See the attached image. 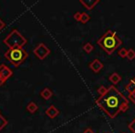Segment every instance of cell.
I'll use <instances>...</instances> for the list:
<instances>
[{"mask_svg": "<svg viewBox=\"0 0 135 133\" xmlns=\"http://www.w3.org/2000/svg\"><path fill=\"white\" fill-rule=\"evenodd\" d=\"M95 103L111 118L129 109V100L114 85L109 86L107 92L96 99Z\"/></svg>", "mask_w": 135, "mask_h": 133, "instance_id": "6da1fadb", "label": "cell"}, {"mask_svg": "<svg viewBox=\"0 0 135 133\" xmlns=\"http://www.w3.org/2000/svg\"><path fill=\"white\" fill-rule=\"evenodd\" d=\"M97 43L108 55H112L118 47L122 45V41L116 32L108 30L98 39Z\"/></svg>", "mask_w": 135, "mask_h": 133, "instance_id": "7a4b0ae2", "label": "cell"}, {"mask_svg": "<svg viewBox=\"0 0 135 133\" xmlns=\"http://www.w3.org/2000/svg\"><path fill=\"white\" fill-rule=\"evenodd\" d=\"M3 43L9 49L22 48L27 43V39L17 29H13L11 31V32L3 40Z\"/></svg>", "mask_w": 135, "mask_h": 133, "instance_id": "3957f363", "label": "cell"}, {"mask_svg": "<svg viewBox=\"0 0 135 133\" xmlns=\"http://www.w3.org/2000/svg\"><path fill=\"white\" fill-rule=\"evenodd\" d=\"M4 56L15 67H19L21 64H22L27 59L29 54L23 48H12L6 51Z\"/></svg>", "mask_w": 135, "mask_h": 133, "instance_id": "277c9868", "label": "cell"}, {"mask_svg": "<svg viewBox=\"0 0 135 133\" xmlns=\"http://www.w3.org/2000/svg\"><path fill=\"white\" fill-rule=\"evenodd\" d=\"M33 53L39 59L43 60L50 54V49H49L44 43H38L35 48L33 49Z\"/></svg>", "mask_w": 135, "mask_h": 133, "instance_id": "5b68a950", "label": "cell"}, {"mask_svg": "<svg viewBox=\"0 0 135 133\" xmlns=\"http://www.w3.org/2000/svg\"><path fill=\"white\" fill-rule=\"evenodd\" d=\"M13 72L6 64L0 65V86H2L8 79L12 76Z\"/></svg>", "mask_w": 135, "mask_h": 133, "instance_id": "8992f818", "label": "cell"}, {"mask_svg": "<svg viewBox=\"0 0 135 133\" xmlns=\"http://www.w3.org/2000/svg\"><path fill=\"white\" fill-rule=\"evenodd\" d=\"M89 67H90V68L93 70V71L96 72V73H97V72H99L100 70L103 68L104 65H103V63H102V62L100 61L99 59L95 58V59H94L90 64H89Z\"/></svg>", "mask_w": 135, "mask_h": 133, "instance_id": "52a82bcc", "label": "cell"}, {"mask_svg": "<svg viewBox=\"0 0 135 133\" xmlns=\"http://www.w3.org/2000/svg\"><path fill=\"white\" fill-rule=\"evenodd\" d=\"M80 3L86 9H93L99 3V0H80Z\"/></svg>", "mask_w": 135, "mask_h": 133, "instance_id": "ba28073f", "label": "cell"}, {"mask_svg": "<svg viewBox=\"0 0 135 133\" xmlns=\"http://www.w3.org/2000/svg\"><path fill=\"white\" fill-rule=\"evenodd\" d=\"M45 114H46V116H48L50 118H55L58 114H59V110H58L54 105H51L50 106L46 109Z\"/></svg>", "mask_w": 135, "mask_h": 133, "instance_id": "9c48e42d", "label": "cell"}, {"mask_svg": "<svg viewBox=\"0 0 135 133\" xmlns=\"http://www.w3.org/2000/svg\"><path fill=\"white\" fill-rule=\"evenodd\" d=\"M53 94L54 93H53L52 90H51L50 88H48V87L44 88L43 90L41 91V92H40V95H41L45 100H49L53 96Z\"/></svg>", "mask_w": 135, "mask_h": 133, "instance_id": "30bf717a", "label": "cell"}, {"mask_svg": "<svg viewBox=\"0 0 135 133\" xmlns=\"http://www.w3.org/2000/svg\"><path fill=\"white\" fill-rule=\"evenodd\" d=\"M109 81L113 83V84H117L121 81V76L118 73V72H114L109 76Z\"/></svg>", "mask_w": 135, "mask_h": 133, "instance_id": "8fae6325", "label": "cell"}, {"mask_svg": "<svg viewBox=\"0 0 135 133\" xmlns=\"http://www.w3.org/2000/svg\"><path fill=\"white\" fill-rule=\"evenodd\" d=\"M27 110L30 113H32V114H33L38 110V105L34 102H30L28 104V105H27Z\"/></svg>", "mask_w": 135, "mask_h": 133, "instance_id": "7c38bea8", "label": "cell"}, {"mask_svg": "<svg viewBox=\"0 0 135 133\" xmlns=\"http://www.w3.org/2000/svg\"><path fill=\"white\" fill-rule=\"evenodd\" d=\"M83 48L85 52L88 53V54H90V53L94 50V45H93L91 43H84V45L83 46Z\"/></svg>", "mask_w": 135, "mask_h": 133, "instance_id": "4fadbf2b", "label": "cell"}, {"mask_svg": "<svg viewBox=\"0 0 135 133\" xmlns=\"http://www.w3.org/2000/svg\"><path fill=\"white\" fill-rule=\"evenodd\" d=\"M126 57L129 60H133L135 58V50L132 48H129L127 52V56Z\"/></svg>", "mask_w": 135, "mask_h": 133, "instance_id": "5bb4252c", "label": "cell"}, {"mask_svg": "<svg viewBox=\"0 0 135 133\" xmlns=\"http://www.w3.org/2000/svg\"><path fill=\"white\" fill-rule=\"evenodd\" d=\"M91 19L90 15L86 12H81V23H86L89 21V19Z\"/></svg>", "mask_w": 135, "mask_h": 133, "instance_id": "9a60e30c", "label": "cell"}, {"mask_svg": "<svg viewBox=\"0 0 135 133\" xmlns=\"http://www.w3.org/2000/svg\"><path fill=\"white\" fill-rule=\"evenodd\" d=\"M7 124H8V120H7L3 116L0 115V130H1L2 129H4L5 126H7Z\"/></svg>", "mask_w": 135, "mask_h": 133, "instance_id": "2e32d148", "label": "cell"}, {"mask_svg": "<svg viewBox=\"0 0 135 133\" xmlns=\"http://www.w3.org/2000/svg\"><path fill=\"white\" fill-rule=\"evenodd\" d=\"M127 52H128V50L126 48H121L118 52V55L120 57H126V56H127Z\"/></svg>", "mask_w": 135, "mask_h": 133, "instance_id": "e0dca14e", "label": "cell"}, {"mask_svg": "<svg viewBox=\"0 0 135 133\" xmlns=\"http://www.w3.org/2000/svg\"><path fill=\"white\" fill-rule=\"evenodd\" d=\"M107 88H105V86H103V85H102V86H100L99 88H98L97 92H98V93H99L100 95H103V94L107 92Z\"/></svg>", "mask_w": 135, "mask_h": 133, "instance_id": "ac0fdd59", "label": "cell"}, {"mask_svg": "<svg viewBox=\"0 0 135 133\" xmlns=\"http://www.w3.org/2000/svg\"><path fill=\"white\" fill-rule=\"evenodd\" d=\"M74 19H76L77 21H80L81 22V12H80V11H77V12H75L74 13Z\"/></svg>", "mask_w": 135, "mask_h": 133, "instance_id": "d6986e66", "label": "cell"}, {"mask_svg": "<svg viewBox=\"0 0 135 133\" xmlns=\"http://www.w3.org/2000/svg\"><path fill=\"white\" fill-rule=\"evenodd\" d=\"M129 129H131L133 133H135V118L129 124Z\"/></svg>", "mask_w": 135, "mask_h": 133, "instance_id": "ffe728a7", "label": "cell"}, {"mask_svg": "<svg viewBox=\"0 0 135 133\" xmlns=\"http://www.w3.org/2000/svg\"><path fill=\"white\" fill-rule=\"evenodd\" d=\"M129 98L135 104V92H131V93H129Z\"/></svg>", "mask_w": 135, "mask_h": 133, "instance_id": "44dd1931", "label": "cell"}, {"mask_svg": "<svg viewBox=\"0 0 135 133\" xmlns=\"http://www.w3.org/2000/svg\"><path fill=\"white\" fill-rule=\"evenodd\" d=\"M5 27H6V23L4 22V21H3V19H0V31L3 30Z\"/></svg>", "mask_w": 135, "mask_h": 133, "instance_id": "7402d4cb", "label": "cell"}, {"mask_svg": "<svg viewBox=\"0 0 135 133\" xmlns=\"http://www.w3.org/2000/svg\"><path fill=\"white\" fill-rule=\"evenodd\" d=\"M83 133H94V131L93 130L91 127H87V129H84V131H83Z\"/></svg>", "mask_w": 135, "mask_h": 133, "instance_id": "603a6c76", "label": "cell"}, {"mask_svg": "<svg viewBox=\"0 0 135 133\" xmlns=\"http://www.w3.org/2000/svg\"><path fill=\"white\" fill-rule=\"evenodd\" d=\"M121 133H126V132H121Z\"/></svg>", "mask_w": 135, "mask_h": 133, "instance_id": "cb8c5ba5", "label": "cell"}, {"mask_svg": "<svg viewBox=\"0 0 135 133\" xmlns=\"http://www.w3.org/2000/svg\"><path fill=\"white\" fill-rule=\"evenodd\" d=\"M0 113H1V111H0ZM0 115H1V114H0Z\"/></svg>", "mask_w": 135, "mask_h": 133, "instance_id": "d4e9b609", "label": "cell"}]
</instances>
